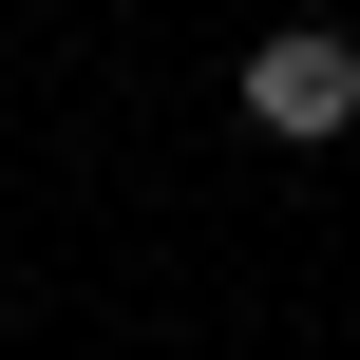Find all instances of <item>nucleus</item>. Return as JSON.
<instances>
[{
  "instance_id": "obj_1",
  "label": "nucleus",
  "mask_w": 360,
  "mask_h": 360,
  "mask_svg": "<svg viewBox=\"0 0 360 360\" xmlns=\"http://www.w3.org/2000/svg\"><path fill=\"white\" fill-rule=\"evenodd\" d=\"M228 95H247V133L342 152V133H360V38H342V19H285V38H247V76H228Z\"/></svg>"
}]
</instances>
